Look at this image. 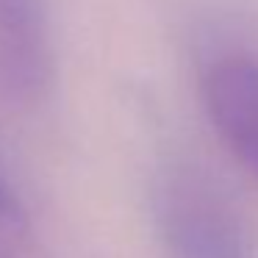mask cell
I'll use <instances>...</instances> for the list:
<instances>
[{
    "label": "cell",
    "instance_id": "3",
    "mask_svg": "<svg viewBox=\"0 0 258 258\" xmlns=\"http://www.w3.org/2000/svg\"><path fill=\"white\" fill-rule=\"evenodd\" d=\"M203 108L219 139L258 180V61L250 56H219L203 70Z\"/></svg>",
    "mask_w": 258,
    "mask_h": 258
},
{
    "label": "cell",
    "instance_id": "2",
    "mask_svg": "<svg viewBox=\"0 0 258 258\" xmlns=\"http://www.w3.org/2000/svg\"><path fill=\"white\" fill-rule=\"evenodd\" d=\"M56 50L47 0H0V103L34 108L50 95Z\"/></svg>",
    "mask_w": 258,
    "mask_h": 258
},
{
    "label": "cell",
    "instance_id": "1",
    "mask_svg": "<svg viewBox=\"0 0 258 258\" xmlns=\"http://www.w3.org/2000/svg\"><path fill=\"white\" fill-rule=\"evenodd\" d=\"M150 208L169 258H258L255 228L206 169L164 167L153 180Z\"/></svg>",
    "mask_w": 258,
    "mask_h": 258
},
{
    "label": "cell",
    "instance_id": "4",
    "mask_svg": "<svg viewBox=\"0 0 258 258\" xmlns=\"http://www.w3.org/2000/svg\"><path fill=\"white\" fill-rule=\"evenodd\" d=\"M0 258H34V228L25 206L0 178Z\"/></svg>",
    "mask_w": 258,
    "mask_h": 258
}]
</instances>
